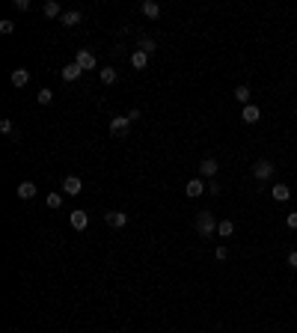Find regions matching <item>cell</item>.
Instances as JSON below:
<instances>
[{
  "instance_id": "484cf974",
  "label": "cell",
  "mask_w": 297,
  "mask_h": 333,
  "mask_svg": "<svg viewBox=\"0 0 297 333\" xmlns=\"http://www.w3.org/2000/svg\"><path fill=\"white\" fill-rule=\"evenodd\" d=\"M63 205V194H48V208H60Z\"/></svg>"
},
{
  "instance_id": "5b68a950",
  "label": "cell",
  "mask_w": 297,
  "mask_h": 333,
  "mask_svg": "<svg viewBox=\"0 0 297 333\" xmlns=\"http://www.w3.org/2000/svg\"><path fill=\"white\" fill-rule=\"evenodd\" d=\"M205 191H208V188H205V178H199V176H196V178H191L188 184H184V194H188L191 200H196V197H202Z\"/></svg>"
},
{
  "instance_id": "d4e9b609",
  "label": "cell",
  "mask_w": 297,
  "mask_h": 333,
  "mask_svg": "<svg viewBox=\"0 0 297 333\" xmlns=\"http://www.w3.org/2000/svg\"><path fill=\"white\" fill-rule=\"evenodd\" d=\"M0 33H3V36H9V33H15V21H9V18H3V21H0Z\"/></svg>"
},
{
  "instance_id": "d6986e66",
  "label": "cell",
  "mask_w": 297,
  "mask_h": 333,
  "mask_svg": "<svg viewBox=\"0 0 297 333\" xmlns=\"http://www.w3.org/2000/svg\"><path fill=\"white\" fill-rule=\"evenodd\" d=\"M232 232H235V223H232V217H223L220 223H217V235H220V238H229Z\"/></svg>"
},
{
  "instance_id": "1f68e13d",
  "label": "cell",
  "mask_w": 297,
  "mask_h": 333,
  "mask_svg": "<svg viewBox=\"0 0 297 333\" xmlns=\"http://www.w3.org/2000/svg\"><path fill=\"white\" fill-rule=\"evenodd\" d=\"M125 116H128L131 122H137V119H140V110H128V113H125Z\"/></svg>"
},
{
  "instance_id": "4316f807",
  "label": "cell",
  "mask_w": 297,
  "mask_h": 333,
  "mask_svg": "<svg viewBox=\"0 0 297 333\" xmlns=\"http://www.w3.org/2000/svg\"><path fill=\"white\" fill-rule=\"evenodd\" d=\"M208 194H211V197H220V194H223V184L211 178V181H208Z\"/></svg>"
},
{
  "instance_id": "3957f363",
  "label": "cell",
  "mask_w": 297,
  "mask_h": 333,
  "mask_svg": "<svg viewBox=\"0 0 297 333\" xmlns=\"http://www.w3.org/2000/svg\"><path fill=\"white\" fill-rule=\"evenodd\" d=\"M131 119L128 116H113V119H110V134H113V137H128V131H131Z\"/></svg>"
},
{
  "instance_id": "83f0119b",
  "label": "cell",
  "mask_w": 297,
  "mask_h": 333,
  "mask_svg": "<svg viewBox=\"0 0 297 333\" xmlns=\"http://www.w3.org/2000/svg\"><path fill=\"white\" fill-rule=\"evenodd\" d=\"M285 226H288V229H297V211H288V217H285Z\"/></svg>"
},
{
  "instance_id": "7c38bea8",
  "label": "cell",
  "mask_w": 297,
  "mask_h": 333,
  "mask_svg": "<svg viewBox=\"0 0 297 333\" xmlns=\"http://www.w3.org/2000/svg\"><path fill=\"white\" fill-rule=\"evenodd\" d=\"M9 81H12V87H18V89H24L27 84H30V71L27 68H15L12 75H9Z\"/></svg>"
},
{
  "instance_id": "ffe728a7",
  "label": "cell",
  "mask_w": 297,
  "mask_h": 333,
  "mask_svg": "<svg viewBox=\"0 0 297 333\" xmlns=\"http://www.w3.org/2000/svg\"><path fill=\"white\" fill-rule=\"evenodd\" d=\"M42 12H45V18H63V6L57 3V0H48V3L42 6Z\"/></svg>"
},
{
  "instance_id": "8992f818",
  "label": "cell",
  "mask_w": 297,
  "mask_h": 333,
  "mask_svg": "<svg viewBox=\"0 0 297 333\" xmlns=\"http://www.w3.org/2000/svg\"><path fill=\"white\" fill-rule=\"evenodd\" d=\"M63 191H65V197H78V194L84 191V181H81L78 176H65V178H63Z\"/></svg>"
},
{
  "instance_id": "ba28073f",
  "label": "cell",
  "mask_w": 297,
  "mask_h": 333,
  "mask_svg": "<svg viewBox=\"0 0 297 333\" xmlns=\"http://www.w3.org/2000/svg\"><path fill=\"white\" fill-rule=\"evenodd\" d=\"M71 229H78V232H84L86 226H89V214L84 211V208H78V211H71Z\"/></svg>"
},
{
  "instance_id": "4dcf8cb0",
  "label": "cell",
  "mask_w": 297,
  "mask_h": 333,
  "mask_svg": "<svg viewBox=\"0 0 297 333\" xmlns=\"http://www.w3.org/2000/svg\"><path fill=\"white\" fill-rule=\"evenodd\" d=\"M288 265L297 271V250H291V253H288Z\"/></svg>"
},
{
  "instance_id": "8fae6325",
  "label": "cell",
  "mask_w": 297,
  "mask_h": 333,
  "mask_svg": "<svg viewBox=\"0 0 297 333\" xmlns=\"http://www.w3.org/2000/svg\"><path fill=\"white\" fill-rule=\"evenodd\" d=\"M241 119H244L247 125H255L258 119H262V110H258V104H247V107L241 110Z\"/></svg>"
},
{
  "instance_id": "52a82bcc",
  "label": "cell",
  "mask_w": 297,
  "mask_h": 333,
  "mask_svg": "<svg viewBox=\"0 0 297 333\" xmlns=\"http://www.w3.org/2000/svg\"><path fill=\"white\" fill-rule=\"evenodd\" d=\"M104 223H107L110 229H122V226L128 223V214H125V211H107V214H104Z\"/></svg>"
},
{
  "instance_id": "44dd1931",
  "label": "cell",
  "mask_w": 297,
  "mask_h": 333,
  "mask_svg": "<svg viewBox=\"0 0 297 333\" xmlns=\"http://www.w3.org/2000/svg\"><path fill=\"white\" fill-rule=\"evenodd\" d=\"M36 197V184L33 181H21L18 184V200H33Z\"/></svg>"
},
{
  "instance_id": "7a4b0ae2",
  "label": "cell",
  "mask_w": 297,
  "mask_h": 333,
  "mask_svg": "<svg viewBox=\"0 0 297 333\" xmlns=\"http://www.w3.org/2000/svg\"><path fill=\"white\" fill-rule=\"evenodd\" d=\"M274 173H276V167H274V161H268V158H258V161L253 164L255 181H268V178H274Z\"/></svg>"
},
{
  "instance_id": "603a6c76",
  "label": "cell",
  "mask_w": 297,
  "mask_h": 333,
  "mask_svg": "<svg viewBox=\"0 0 297 333\" xmlns=\"http://www.w3.org/2000/svg\"><path fill=\"white\" fill-rule=\"evenodd\" d=\"M0 131H3L6 137H12V140H18V131L12 125V119H0Z\"/></svg>"
},
{
  "instance_id": "f546056e",
  "label": "cell",
  "mask_w": 297,
  "mask_h": 333,
  "mask_svg": "<svg viewBox=\"0 0 297 333\" xmlns=\"http://www.w3.org/2000/svg\"><path fill=\"white\" fill-rule=\"evenodd\" d=\"M214 259H220V262H223V259H229V247H217L214 250Z\"/></svg>"
},
{
  "instance_id": "5bb4252c",
  "label": "cell",
  "mask_w": 297,
  "mask_h": 333,
  "mask_svg": "<svg viewBox=\"0 0 297 333\" xmlns=\"http://www.w3.org/2000/svg\"><path fill=\"white\" fill-rule=\"evenodd\" d=\"M81 18H84L81 9H68V12H63L60 24H63V27H74V24H81Z\"/></svg>"
},
{
  "instance_id": "f1b7e54d",
  "label": "cell",
  "mask_w": 297,
  "mask_h": 333,
  "mask_svg": "<svg viewBox=\"0 0 297 333\" xmlns=\"http://www.w3.org/2000/svg\"><path fill=\"white\" fill-rule=\"evenodd\" d=\"M12 6H15L18 12H27V9H30V0H12Z\"/></svg>"
},
{
  "instance_id": "7402d4cb",
  "label": "cell",
  "mask_w": 297,
  "mask_h": 333,
  "mask_svg": "<svg viewBox=\"0 0 297 333\" xmlns=\"http://www.w3.org/2000/svg\"><path fill=\"white\" fill-rule=\"evenodd\" d=\"M131 66H134L137 71H140V68H146V66H148V54H143V51H134V54H131Z\"/></svg>"
},
{
  "instance_id": "cb8c5ba5",
  "label": "cell",
  "mask_w": 297,
  "mask_h": 333,
  "mask_svg": "<svg viewBox=\"0 0 297 333\" xmlns=\"http://www.w3.org/2000/svg\"><path fill=\"white\" fill-rule=\"evenodd\" d=\"M36 101H39V104H51V101H54V92H51V89H39Z\"/></svg>"
},
{
  "instance_id": "30bf717a",
  "label": "cell",
  "mask_w": 297,
  "mask_h": 333,
  "mask_svg": "<svg viewBox=\"0 0 297 333\" xmlns=\"http://www.w3.org/2000/svg\"><path fill=\"white\" fill-rule=\"evenodd\" d=\"M60 75H63V81H65V84H71V81H78V78L84 75V68H81L78 63H65Z\"/></svg>"
},
{
  "instance_id": "9c48e42d",
  "label": "cell",
  "mask_w": 297,
  "mask_h": 333,
  "mask_svg": "<svg viewBox=\"0 0 297 333\" xmlns=\"http://www.w3.org/2000/svg\"><path fill=\"white\" fill-rule=\"evenodd\" d=\"M217 170H220V164L214 161V158H205V161H199V178H214L217 176Z\"/></svg>"
},
{
  "instance_id": "277c9868",
  "label": "cell",
  "mask_w": 297,
  "mask_h": 333,
  "mask_svg": "<svg viewBox=\"0 0 297 333\" xmlns=\"http://www.w3.org/2000/svg\"><path fill=\"white\" fill-rule=\"evenodd\" d=\"M74 63H78L84 71H92V68L98 66V60H95V54H92L89 48H81L78 54H74Z\"/></svg>"
},
{
  "instance_id": "6da1fadb",
  "label": "cell",
  "mask_w": 297,
  "mask_h": 333,
  "mask_svg": "<svg viewBox=\"0 0 297 333\" xmlns=\"http://www.w3.org/2000/svg\"><path fill=\"white\" fill-rule=\"evenodd\" d=\"M217 223H220V220H217L211 211H199L196 220H193V226H196V232H199L202 238H211V235L217 232Z\"/></svg>"
},
{
  "instance_id": "2e32d148",
  "label": "cell",
  "mask_w": 297,
  "mask_h": 333,
  "mask_svg": "<svg viewBox=\"0 0 297 333\" xmlns=\"http://www.w3.org/2000/svg\"><path fill=\"white\" fill-rule=\"evenodd\" d=\"M98 78H101V84L110 87V84H116V81H119V71H116L113 66H104V68L98 71Z\"/></svg>"
},
{
  "instance_id": "ac0fdd59",
  "label": "cell",
  "mask_w": 297,
  "mask_h": 333,
  "mask_svg": "<svg viewBox=\"0 0 297 333\" xmlns=\"http://www.w3.org/2000/svg\"><path fill=\"white\" fill-rule=\"evenodd\" d=\"M232 95H235V101H238V104H244V107H247V104H253V101H250V98H253V92H250V87H244V84H241V87H235V92H232Z\"/></svg>"
},
{
  "instance_id": "e0dca14e",
  "label": "cell",
  "mask_w": 297,
  "mask_h": 333,
  "mask_svg": "<svg viewBox=\"0 0 297 333\" xmlns=\"http://www.w3.org/2000/svg\"><path fill=\"white\" fill-rule=\"evenodd\" d=\"M137 51H143V54H148V57H152V54L158 51V42L152 39V36H143V39L137 42Z\"/></svg>"
},
{
  "instance_id": "4fadbf2b",
  "label": "cell",
  "mask_w": 297,
  "mask_h": 333,
  "mask_svg": "<svg viewBox=\"0 0 297 333\" xmlns=\"http://www.w3.org/2000/svg\"><path fill=\"white\" fill-rule=\"evenodd\" d=\"M271 197L276 200V202H288L291 200V188H288V184H274V188H271Z\"/></svg>"
},
{
  "instance_id": "9a60e30c",
  "label": "cell",
  "mask_w": 297,
  "mask_h": 333,
  "mask_svg": "<svg viewBox=\"0 0 297 333\" xmlns=\"http://www.w3.org/2000/svg\"><path fill=\"white\" fill-rule=\"evenodd\" d=\"M143 15H146L148 21H158V18H161V3H155V0H146V3H143Z\"/></svg>"
}]
</instances>
